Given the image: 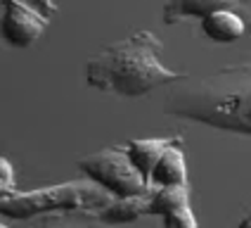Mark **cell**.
Returning <instances> with one entry per match:
<instances>
[{
  "mask_svg": "<svg viewBox=\"0 0 251 228\" xmlns=\"http://www.w3.org/2000/svg\"><path fill=\"white\" fill-rule=\"evenodd\" d=\"M38 228H107V224L88 214H50L38 224Z\"/></svg>",
  "mask_w": 251,
  "mask_h": 228,
  "instance_id": "obj_12",
  "label": "cell"
},
{
  "mask_svg": "<svg viewBox=\"0 0 251 228\" xmlns=\"http://www.w3.org/2000/svg\"><path fill=\"white\" fill-rule=\"evenodd\" d=\"M249 0H164V10L161 19L164 24H178L182 19H204L206 14L216 10H237L242 5H247Z\"/></svg>",
  "mask_w": 251,
  "mask_h": 228,
  "instance_id": "obj_6",
  "label": "cell"
},
{
  "mask_svg": "<svg viewBox=\"0 0 251 228\" xmlns=\"http://www.w3.org/2000/svg\"><path fill=\"white\" fill-rule=\"evenodd\" d=\"M116 195L104 190L90 178L45 185L36 190H17L14 195L0 200V216L7 219H33L50 214H88L98 216L112 204Z\"/></svg>",
  "mask_w": 251,
  "mask_h": 228,
  "instance_id": "obj_3",
  "label": "cell"
},
{
  "mask_svg": "<svg viewBox=\"0 0 251 228\" xmlns=\"http://www.w3.org/2000/svg\"><path fill=\"white\" fill-rule=\"evenodd\" d=\"M161 221H164V228H199L192 204H182V207L171 209L161 216Z\"/></svg>",
  "mask_w": 251,
  "mask_h": 228,
  "instance_id": "obj_13",
  "label": "cell"
},
{
  "mask_svg": "<svg viewBox=\"0 0 251 228\" xmlns=\"http://www.w3.org/2000/svg\"><path fill=\"white\" fill-rule=\"evenodd\" d=\"M78 169L85 173V178L95 181L116 198H130V195L150 193L147 178L130 162V157L126 152V145L104 147V150L81 157Z\"/></svg>",
  "mask_w": 251,
  "mask_h": 228,
  "instance_id": "obj_4",
  "label": "cell"
},
{
  "mask_svg": "<svg viewBox=\"0 0 251 228\" xmlns=\"http://www.w3.org/2000/svg\"><path fill=\"white\" fill-rule=\"evenodd\" d=\"M0 36L12 48H28L45 33L57 14L55 0H2Z\"/></svg>",
  "mask_w": 251,
  "mask_h": 228,
  "instance_id": "obj_5",
  "label": "cell"
},
{
  "mask_svg": "<svg viewBox=\"0 0 251 228\" xmlns=\"http://www.w3.org/2000/svg\"><path fill=\"white\" fill-rule=\"evenodd\" d=\"M164 112L216 131L251 136V62L182 79L166 95Z\"/></svg>",
  "mask_w": 251,
  "mask_h": 228,
  "instance_id": "obj_1",
  "label": "cell"
},
{
  "mask_svg": "<svg viewBox=\"0 0 251 228\" xmlns=\"http://www.w3.org/2000/svg\"><path fill=\"white\" fill-rule=\"evenodd\" d=\"M161 38L142 28L121 41L104 45L85 64V81L90 88L119 98H140L161 86H176L187 79L161 62Z\"/></svg>",
  "mask_w": 251,
  "mask_h": 228,
  "instance_id": "obj_2",
  "label": "cell"
},
{
  "mask_svg": "<svg viewBox=\"0 0 251 228\" xmlns=\"http://www.w3.org/2000/svg\"><path fill=\"white\" fill-rule=\"evenodd\" d=\"M182 142L180 136H161V138H135V141L126 142V152L130 157V162L138 167V171L147 178L150 183V176H152L156 162L161 159V155L166 152L171 145Z\"/></svg>",
  "mask_w": 251,
  "mask_h": 228,
  "instance_id": "obj_7",
  "label": "cell"
},
{
  "mask_svg": "<svg viewBox=\"0 0 251 228\" xmlns=\"http://www.w3.org/2000/svg\"><path fill=\"white\" fill-rule=\"evenodd\" d=\"M237 228H251V209H249V214H247V216H244V219L239 221Z\"/></svg>",
  "mask_w": 251,
  "mask_h": 228,
  "instance_id": "obj_15",
  "label": "cell"
},
{
  "mask_svg": "<svg viewBox=\"0 0 251 228\" xmlns=\"http://www.w3.org/2000/svg\"><path fill=\"white\" fill-rule=\"evenodd\" d=\"M0 2H2V0H0Z\"/></svg>",
  "mask_w": 251,
  "mask_h": 228,
  "instance_id": "obj_17",
  "label": "cell"
},
{
  "mask_svg": "<svg viewBox=\"0 0 251 228\" xmlns=\"http://www.w3.org/2000/svg\"><path fill=\"white\" fill-rule=\"evenodd\" d=\"M190 204V185H178V188H152L150 190V214L164 216L166 212Z\"/></svg>",
  "mask_w": 251,
  "mask_h": 228,
  "instance_id": "obj_11",
  "label": "cell"
},
{
  "mask_svg": "<svg viewBox=\"0 0 251 228\" xmlns=\"http://www.w3.org/2000/svg\"><path fill=\"white\" fill-rule=\"evenodd\" d=\"M204 36L213 43H235L247 33V22L237 10H216L201 19Z\"/></svg>",
  "mask_w": 251,
  "mask_h": 228,
  "instance_id": "obj_9",
  "label": "cell"
},
{
  "mask_svg": "<svg viewBox=\"0 0 251 228\" xmlns=\"http://www.w3.org/2000/svg\"><path fill=\"white\" fill-rule=\"evenodd\" d=\"M178 185H190L182 142H176L168 147L150 176V188H178Z\"/></svg>",
  "mask_w": 251,
  "mask_h": 228,
  "instance_id": "obj_8",
  "label": "cell"
},
{
  "mask_svg": "<svg viewBox=\"0 0 251 228\" xmlns=\"http://www.w3.org/2000/svg\"><path fill=\"white\" fill-rule=\"evenodd\" d=\"M17 193V173H14L12 162L0 155V200L10 198Z\"/></svg>",
  "mask_w": 251,
  "mask_h": 228,
  "instance_id": "obj_14",
  "label": "cell"
},
{
  "mask_svg": "<svg viewBox=\"0 0 251 228\" xmlns=\"http://www.w3.org/2000/svg\"><path fill=\"white\" fill-rule=\"evenodd\" d=\"M147 214H150V193H145V195H130V198H116L95 219H100L107 226H124V224L138 221L140 216H147Z\"/></svg>",
  "mask_w": 251,
  "mask_h": 228,
  "instance_id": "obj_10",
  "label": "cell"
},
{
  "mask_svg": "<svg viewBox=\"0 0 251 228\" xmlns=\"http://www.w3.org/2000/svg\"><path fill=\"white\" fill-rule=\"evenodd\" d=\"M0 228H12V226H7V224H5V221H0Z\"/></svg>",
  "mask_w": 251,
  "mask_h": 228,
  "instance_id": "obj_16",
  "label": "cell"
}]
</instances>
